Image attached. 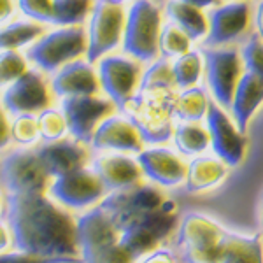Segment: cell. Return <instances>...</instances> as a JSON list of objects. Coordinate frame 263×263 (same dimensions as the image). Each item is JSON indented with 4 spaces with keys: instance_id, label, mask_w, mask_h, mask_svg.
Wrapping results in <instances>:
<instances>
[{
    "instance_id": "1",
    "label": "cell",
    "mask_w": 263,
    "mask_h": 263,
    "mask_svg": "<svg viewBox=\"0 0 263 263\" xmlns=\"http://www.w3.org/2000/svg\"><path fill=\"white\" fill-rule=\"evenodd\" d=\"M4 219L12 232V248L49 258L79 260L78 216L46 193L7 195Z\"/></svg>"
},
{
    "instance_id": "2",
    "label": "cell",
    "mask_w": 263,
    "mask_h": 263,
    "mask_svg": "<svg viewBox=\"0 0 263 263\" xmlns=\"http://www.w3.org/2000/svg\"><path fill=\"white\" fill-rule=\"evenodd\" d=\"M88 39L84 25L81 27H49L33 44L25 51L33 69L54 74L67 63L86 58Z\"/></svg>"
},
{
    "instance_id": "3",
    "label": "cell",
    "mask_w": 263,
    "mask_h": 263,
    "mask_svg": "<svg viewBox=\"0 0 263 263\" xmlns=\"http://www.w3.org/2000/svg\"><path fill=\"white\" fill-rule=\"evenodd\" d=\"M163 27V11L156 0H134L126 7L121 51L142 65L160 58L158 39Z\"/></svg>"
},
{
    "instance_id": "4",
    "label": "cell",
    "mask_w": 263,
    "mask_h": 263,
    "mask_svg": "<svg viewBox=\"0 0 263 263\" xmlns=\"http://www.w3.org/2000/svg\"><path fill=\"white\" fill-rule=\"evenodd\" d=\"M176 93H137L126 105L123 114L137 126L146 146H158L172 139L176 120L172 114V104Z\"/></svg>"
},
{
    "instance_id": "5",
    "label": "cell",
    "mask_w": 263,
    "mask_h": 263,
    "mask_svg": "<svg viewBox=\"0 0 263 263\" xmlns=\"http://www.w3.org/2000/svg\"><path fill=\"white\" fill-rule=\"evenodd\" d=\"M224 233L227 230L209 216L186 214L176 230L177 254L182 263H218Z\"/></svg>"
},
{
    "instance_id": "6",
    "label": "cell",
    "mask_w": 263,
    "mask_h": 263,
    "mask_svg": "<svg viewBox=\"0 0 263 263\" xmlns=\"http://www.w3.org/2000/svg\"><path fill=\"white\" fill-rule=\"evenodd\" d=\"M51 177L35 147H9L0 153V186L7 195L46 193Z\"/></svg>"
},
{
    "instance_id": "7",
    "label": "cell",
    "mask_w": 263,
    "mask_h": 263,
    "mask_svg": "<svg viewBox=\"0 0 263 263\" xmlns=\"http://www.w3.org/2000/svg\"><path fill=\"white\" fill-rule=\"evenodd\" d=\"M179 227V213L172 200L163 203L160 209L134 219L120 230V242L125 246L135 258L155 251L165 244L168 237L176 233Z\"/></svg>"
},
{
    "instance_id": "8",
    "label": "cell",
    "mask_w": 263,
    "mask_h": 263,
    "mask_svg": "<svg viewBox=\"0 0 263 263\" xmlns=\"http://www.w3.org/2000/svg\"><path fill=\"white\" fill-rule=\"evenodd\" d=\"M126 7L95 0L90 18L84 23L88 39L86 60L97 63L100 58L116 53L123 44Z\"/></svg>"
},
{
    "instance_id": "9",
    "label": "cell",
    "mask_w": 263,
    "mask_h": 263,
    "mask_svg": "<svg viewBox=\"0 0 263 263\" xmlns=\"http://www.w3.org/2000/svg\"><path fill=\"white\" fill-rule=\"evenodd\" d=\"M95 65L100 81V91L116 105L118 111H123L139 93L142 70L146 65L125 54L123 51H116L100 58Z\"/></svg>"
},
{
    "instance_id": "10",
    "label": "cell",
    "mask_w": 263,
    "mask_h": 263,
    "mask_svg": "<svg viewBox=\"0 0 263 263\" xmlns=\"http://www.w3.org/2000/svg\"><path fill=\"white\" fill-rule=\"evenodd\" d=\"M46 195L69 213L79 216L93 207H99L107 195V190L91 167H84L51 179Z\"/></svg>"
},
{
    "instance_id": "11",
    "label": "cell",
    "mask_w": 263,
    "mask_h": 263,
    "mask_svg": "<svg viewBox=\"0 0 263 263\" xmlns=\"http://www.w3.org/2000/svg\"><path fill=\"white\" fill-rule=\"evenodd\" d=\"M167 202L165 192L149 181H142L132 188L111 192L100 202V207L109 214L112 223L121 230L134 219L156 211Z\"/></svg>"
},
{
    "instance_id": "12",
    "label": "cell",
    "mask_w": 263,
    "mask_h": 263,
    "mask_svg": "<svg viewBox=\"0 0 263 263\" xmlns=\"http://www.w3.org/2000/svg\"><path fill=\"white\" fill-rule=\"evenodd\" d=\"M203 74H205L213 99L221 109H230L233 93L242 72V58L235 49L205 48L202 51Z\"/></svg>"
},
{
    "instance_id": "13",
    "label": "cell",
    "mask_w": 263,
    "mask_h": 263,
    "mask_svg": "<svg viewBox=\"0 0 263 263\" xmlns=\"http://www.w3.org/2000/svg\"><path fill=\"white\" fill-rule=\"evenodd\" d=\"M76 233L81 263H97L120 242V230L100 205L78 216Z\"/></svg>"
},
{
    "instance_id": "14",
    "label": "cell",
    "mask_w": 263,
    "mask_h": 263,
    "mask_svg": "<svg viewBox=\"0 0 263 263\" xmlns=\"http://www.w3.org/2000/svg\"><path fill=\"white\" fill-rule=\"evenodd\" d=\"M0 102L11 114H39L57 104L49 84V76L30 67L23 76L0 93Z\"/></svg>"
},
{
    "instance_id": "15",
    "label": "cell",
    "mask_w": 263,
    "mask_h": 263,
    "mask_svg": "<svg viewBox=\"0 0 263 263\" xmlns=\"http://www.w3.org/2000/svg\"><path fill=\"white\" fill-rule=\"evenodd\" d=\"M58 105L65 114L69 135L76 141L88 144V146H90L93 134L99 128L100 123L118 111L116 105L104 93L63 99L58 102Z\"/></svg>"
},
{
    "instance_id": "16",
    "label": "cell",
    "mask_w": 263,
    "mask_h": 263,
    "mask_svg": "<svg viewBox=\"0 0 263 263\" xmlns=\"http://www.w3.org/2000/svg\"><path fill=\"white\" fill-rule=\"evenodd\" d=\"M205 128L209 132L211 146L219 160L228 167H237L246 156V137L233 120L214 100H209L205 114Z\"/></svg>"
},
{
    "instance_id": "17",
    "label": "cell",
    "mask_w": 263,
    "mask_h": 263,
    "mask_svg": "<svg viewBox=\"0 0 263 263\" xmlns=\"http://www.w3.org/2000/svg\"><path fill=\"white\" fill-rule=\"evenodd\" d=\"M137 162L141 165L142 176L146 181L160 186L162 190L177 188L184 184L188 162L184 156L165 144L146 146L137 155Z\"/></svg>"
},
{
    "instance_id": "18",
    "label": "cell",
    "mask_w": 263,
    "mask_h": 263,
    "mask_svg": "<svg viewBox=\"0 0 263 263\" xmlns=\"http://www.w3.org/2000/svg\"><path fill=\"white\" fill-rule=\"evenodd\" d=\"M90 147L93 153H125L137 156L146 144L130 118L116 111L99 125L90 141Z\"/></svg>"
},
{
    "instance_id": "19",
    "label": "cell",
    "mask_w": 263,
    "mask_h": 263,
    "mask_svg": "<svg viewBox=\"0 0 263 263\" xmlns=\"http://www.w3.org/2000/svg\"><path fill=\"white\" fill-rule=\"evenodd\" d=\"M35 151L51 179L90 167L93 156L88 144L76 141L70 135L57 142H41L39 146H35Z\"/></svg>"
},
{
    "instance_id": "20",
    "label": "cell",
    "mask_w": 263,
    "mask_h": 263,
    "mask_svg": "<svg viewBox=\"0 0 263 263\" xmlns=\"http://www.w3.org/2000/svg\"><path fill=\"white\" fill-rule=\"evenodd\" d=\"M90 167L99 176L107 193L132 188L146 181L137 156L125 153H93Z\"/></svg>"
},
{
    "instance_id": "21",
    "label": "cell",
    "mask_w": 263,
    "mask_h": 263,
    "mask_svg": "<svg viewBox=\"0 0 263 263\" xmlns=\"http://www.w3.org/2000/svg\"><path fill=\"white\" fill-rule=\"evenodd\" d=\"M49 84L57 102L72 99V97L102 93L97 65L86 58H79L58 69L54 74L49 76Z\"/></svg>"
},
{
    "instance_id": "22",
    "label": "cell",
    "mask_w": 263,
    "mask_h": 263,
    "mask_svg": "<svg viewBox=\"0 0 263 263\" xmlns=\"http://www.w3.org/2000/svg\"><path fill=\"white\" fill-rule=\"evenodd\" d=\"M209 30L203 39L207 48H223L246 32L249 25V6L242 0L216 6L209 12Z\"/></svg>"
},
{
    "instance_id": "23",
    "label": "cell",
    "mask_w": 263,
    "mask_h": 263,
    "mask_svg": "<svg viewBox=\"0 0 263 263\" xmlns=\"http://www.w3.org/2000/svg\"><path fill=\"white\" fill-rule=\"evenodd\" d=\"M263 104V81L253 76L251 72H244L237 83L235 93L232 99V120L242 134H246L251 118L256 114Z\"/></svg>"
},
{
    "instance_id": "24",
    "label": "cell",
    "mask_w": 263,
    "mask_h": 263,
    "mask_svg": "<svg viewBox=\"0 0 263 263\" xmlns=\"http://www.w3.org/2000/svg\"><path fill=\"white\" fill-rule=\"evenodd\" d=\"M228 174V165L219 160L218 156H195L188 162L186 168L184 188L190 193L209 192L221 184V181Z\"/></svg>"
},
{
    "instance_id": "25",
    "label": "cell",
    "mask_w": 263,
    "mask_h": 263,
    "mask_svg": "<svg viewBox=\"0 0 263 263\" xmlns=\"http://www.w3.org/2000/svg\"><path fill=\"white\" fill-rule=\"evenodd\" d=\"M163 16L167 21H171L179 30L184 32L192 42L205 39L209 23H207L205 14L198 7L190 6L182 0H167L163 7Z\"/></svg>"
},
{
    "instance_id": "26",
    "label": "cell",
    "mask_w": 263,
    "mask_h": 263,
    "mask_svg": "<svg viewBox=\"0 0 263 263\" xmlns=\"http://www.w3.org/2000/svg\"><path fill=\"white\" fill-rule=\"evenodd\" d=\"M218 263H263V242L260 235H240L227 232L219 246Z\"/></svg>"
},
{
    "instance_id": "27",
    "label": "cell",
    "mask_w": 263,
    "mask_h": 263,
    "mask_svg": "<svg viewBox=\"0 0 263 263\" xmlns=\"http://www.w3.org/2000/svg\"><path fill=\"white\" fill-rule=\"evenodd\" d=\"M49 27L25 16H16L0 27V51H27Z\"/></svg>"
},
{
    "instance_id": "28",
    "label": "cell",
    "mask_w": 263,
    "mask_h": 263,
    "mask_svg": "<svg viewBox=\"0 0 263 263\" xmlns=\"http://www.w3.org/2000/svg\"><path fill=\"white\" fill-rule=\"evenodd\" d=\"M174 147L184 158H195L203 155L211 146L209 132L202 123L192 121H176L172 132Z\"/></svg>"
},
{
    "instance_id": "29",
    "label": "cell",
    "mask_w": 263,
    "mask_h": 263,
    "mask_svg": "<svg viewBox=\"0 0 263 263\" xmlns=\"http://www.w3.org/2000/svg\"><path fill=\"white\" fill-rule=\"evenodd\" d=\"M207 107H209V97L200 86L179 90L172 104L174 120L200 123L202 120H205Z\"/></svg>"
},
{
    "instance_id": "30",
    "label": "cell",
    "mask_w": 263,
    "mask_h": 263,
    "mask_svg": "<svg viewBox=\"0 0 263 263\" xmlns=\"http://www.w3.org/2000/svg\"><path fill=\"white\" fill-rule=\"evenodd\" d=\"M176 90L171 60L156 58L144 67L139 93H174Z\"/></svg>"
},
{
    "instance_id": "31",
    "label": "cell",
    "mask_w": 263,
    "mask_h": 263,
    "mask_svg": "<svg viewBox=\"0 0 263 263\" xmlns=\"http://www.w3.org/2000/svg\"><path fill=\"white\" fill-rule=\"evenodd\" d=\"M93 6L95 0H53V27H81Z\"/></svg>"
},
{
    "instance_id": "32",
    "label": "cell",
    "mask_w": 263,
    "mask_h": 263,
    "mask_svg": "<svg viewBox=\"0 0 263 263\" xmlns=\"http://www.w3.org/2000/svg\"><path fill=\"white\" fill-rule=\"evenodd\" d=\"M174 81H176L177 90H186V88L198 86L202 74H203V58L198 51H188L182 57H177L171 62Z\"/></svg>"
},
{
    "instance_id": "33",
    "label": "cell",
    "mask_w": 263,
    "mask_h": 263,
    "mask_svg": "<svg viewBox=\"0 0 263 263\" xmlns=\"http://www.w3.org/2000/svg\"><path fill=\"white\" fill-rule=\"evenodd\" d=\"M37 125H39L41 142H57L69 137V125L58 102L37 114Z\"/></svg>"
},
{
    "instance_id": "34",
    "label": "cell",
    "mask_w": 263,
    "mask_h": 263,
    "mask_svg": "<svg viewBox=\"0 0 263 263\" xmlns=\"http://www.w3.org/2000/svg\"><path fill=\"white\" fill-rule=\"evenodd\" d=\"M192 39L184 32L179 30L171 21H163L162 32L158 39V51L160 58L165 60H176L177 57H182L188 51H192Z\"/></svg>"
},
{
    "instance_id": "35",
    "label": "cell",
    "mask_w": 263,
    "mask_h": 263,
    "mask_svg": "<svg viewBox=\"0 0 263 263\" xmlns=\"http://www.w3.org/2000/svg\"><path fill=\"white\" fill-rule=\"evenodd\" d=\"M41 144L37 114H12L11 116V146L35 147Z\"/></svg>"
},
{
    "instance_id": "36",
    "label": "cell",
    "mask_w": 263,
    "mask_h": 263,
    "mask_svg": "<svg viewBox=\"0 0 263 263\" xmlns=\"http://www.w3.org/2000/svg\"><path fill=\"white\" fill-rule=\"evenodd\" d=\"M23 51H0V93L30 69Z\"/></svg>"
},
{
    "instance_id": "37",
    "label": "cell",
    "mask_w": 263,
    "mask_h": 263,
    "mask_svg": "<svg viewBox=\"0 0 263 263\" xmlns=\"http://www.w3.org/2000/svg\"><path fill=\"white\" fill-rule=\"evenodd\" d=\"M246 72H251L260 81H263V41L258 33L248 39L240 53Z\"/></svg>"
},
{
    "instance_id": "38",
    "label": "cell",
    "mask_w": 263,
    "mask_h": 263,
    "mask_svg": "<svg viewBox=\"0 0 263 263\" xmlns=\"http://www.w3.org/2000/svg\"><path fill=\"white\" fill-rule=\"evenodd\" d=\"M20 14L46 27H53V0H18Z\"/></svg>"
},
{
    "instance_id": "39",
    "label": "cell",
    "mask_w": 263,
    "mask_h": 263,
    "mask_svg": "<svg viewBox=\"0 0 263 263\" xmlns=\"http://www.w3.org/2000/svg\"><path fill=\"white\" fill-rule=\"evenodd\" d=\"M81 260H69V258H49L21 251V249H9L6 253H0V263H76Z\"/></svg>"
},
{
    "instance_id": "40",
    "label": "cell",
    "mask_w": 263,
    "mask_h": 263,
    "mask_svg": "<svg viewBox=\"0 0 263 263\" xmlns=\"http://www.w3.org/2000/svg\"><path fill=\"white\" fill-rule=\"evenodd\" d=\"M137 263H179V258H177V254L174 253L172 249L165 248V246H160L155 251L139 258Z\"/></svg>"
},
{
    "instance_id": "41",
    "label": "cell",
    "mask_w": 263,
    "mask_h": 263,
    "mask_svg": "<svg viewBox=\"0 0 263 263\" xmlns=\"http://www.w3.org/2000/svg\"><path fill=\"white\" fill-rule=\"evenodd\" d=\"M11 147V114L0 102V153Z\"/></svg>"
},
{
    "instance_id": "42",
    "label": "cell",
    "mask_w": 263,
    "mask_h": 263,
    "mask_svg": "<svg viewBox=\"0 0 263 263\" xmlns=\"http://www.w3.org/2000/svg\"><path fill=\"white\" fill-rule=\"evenodd\" d=\"M20 16L18 0H0V27Z\"/></svg>"
},
{
    "instance_id": "43",
    "label": "cell",
    "mask_w": 263,
    "mask_h": 263,
    "mask_svg": "<svg viewBox=\"0 0 263 263\" xmlns=\"http://www.w3.org/2000/svg\"><path fill=\"white\" fill-rule=\"evenodd\" d=\"M12 249V232L4 218H0V253Z\"/></svg>"
},
{
    "instance_id": "44",
    "label": "cell",
    "mask_w": 263,
    "mask_h": 263,
    "mask_svg": "<svg viewBox=\"0 0 263 263\" xmlns=\"http://www.w3.org/2000/svg\"><path fill=\"white\" fill-rule=\"evenodd\" d=\"M182 2L190 4L193 7H198V9H209V7H216L219 0H182Z\"/></svg>"
},
{
    "instance_id": "45",
    "label": "cell",
    "mask_w": 263,
    "mask_h": 263,
    "mask_svg": "<svg viewBox=\"0 0 263 263\" xmlns=\"http://www.w3.org/2000/svg\"><path fill=\"white\" fill-rule=\"evenodd\" d=\"M254 20H256V28H258V35L261 37L263 41V0L258 4L256 7V14H254Z\"/></svg>"
},
{
    "instance_id": "46",
    "label": "cell",
    "mask_w": 263,
    "mask_h": 263,
    "mask_svg": "<svg viewBox=\"0 0 263 263\" xmlns=\"http://www.w3.org/2000/svg\"><path fill=\"white\" fill-rule=\"evenodd\" d=\"M6 207H7V193L0 186V218H4V214H6Z\"/></svg>"
},
{
    "instance_id": "47",
    "label": "cell",
    "mask_w": 263,
    "mask_h": 263,
    "mask_svg": "<svg viewBox=\"0 0 263 263\" xmlns=\"http://www.w3.org/2000/svg\"><path fill=\"white\" fill-rule=\"evenodd\" d=\"M104 2H109V4H116V6H130L134 0H104Z\"/></svg>"
},
{
    "instance_id": "48",
    "label": "cell",
    "mask_w": 263,
    "mask_h": 263,
    "mask_svg": "<svg viewBox=\"0 0 263 263\" xmlns=\"http://www.w3.org/2000/svg\"><path fill=\"white\" fill-rule=\"evenodd\" d=\"M260 221H261V228H263V198H261V207H260Z\"/></svg>"
},
{
    "instance_id": "49",
    "label": "cell",
    "mask_w": 263,
    "mask_h": 263,
    "mask_svg": "<svg viewBox=\"0 0 263 263\" xmlns=\"http://www.w3.org/2000/svg\"><path fill=\"white\" fill-rule=\"evenodd\" d=\"M230 2H239V0H230ZM242 2H244V0H242Z\"/></svg>"
},
{
    "instance_id": "50",
    "label": "cell",
    "mask_w": 263,
    "mask_h": 263,
    "mask_svg": "<svg viewBox=\"0 0 263 263\" xmlns=\"http://www.w3.org/2000/svg\"><path fill=\"white\" fill-rule=\"evenodd\" d=\"M76 263H81V261H76Z\"/></svg>"
}]
</instances>
